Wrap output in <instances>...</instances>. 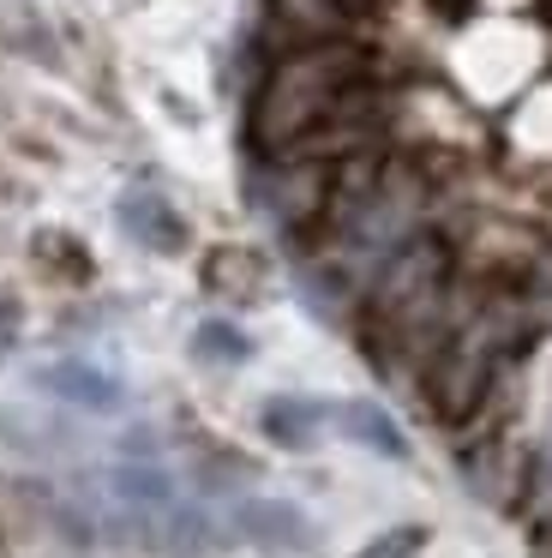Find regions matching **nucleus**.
<instances>
[{
    "instance_id": "13",
    "label": "nucleus",
    "mask_w": 552,
    "mask_h": 558,
    "mask_svg": "<svg viewBox=\"0 0 552 558\" xmlns=\"http://www.w3.org/2000/svg\"><path fill=\"white\" fill-rule=\"evenodd\" d=\"M427 7H439V19H463L468 0H427Z\"/></svg>"
},
{
    "instance_id": "4",
    "label": "nucleus",
    "mask_w": 552,
    "mask_h": 558,
    "mask_svg": "<svg viewBox=\"0 0 552 558\" xmlns=\"http://www.w3.org/2000/svg\"><path fill=\"white\" fill-rule=\"evenodd\" d=\"M235 522L247 529V541L276 546V553H307L312 546V522L295 505H283V498H247L235 510Z\"/></svg>"
},
{
    "instance_id": "6",
    "label": "nucleus",
    "mask_w": 552,
    "mask_h": 558,
    "mask_svg": "<svg viewBox=\"0 0 552 558\" xmlns=\"http://www.w3.org/2000/svg\"><path fill=\"white\" fill-rule=\"evenodd\" d=\"M271 19L288 31L295 49H312V43H343V31H348V7H343V0H271Z\"/></svg>"
},
{
    "instance_id": "1",
    "label": "nucleus",
    "mask_w": 552,
    "mask_h": 558,
    "mask_svg": "<svg viewBox=\"0 0 552 558\" xmlns=\"http://www.w3.org/2000/svg\"><path fill=\"white\" fill-rule=\"evenodd\" d=\"M372 85V61L355 43H312V49H288L271 66V78L259 85L252 102V145L264 157H288L295 145H307L348 90Z\"/></svg>"
},
{
    "instance_id": "3",
    "label": "nucleus",
    "mask_w": 552,
    "mask_h": 558,
    "mask_svg": "<svg viewBox=\"0 0 552 558\" xmlns=\"http://www.w3.org/2000/svg\"><path fill=\"white\" fill-rule=\"evenodd\" d=\"M36 385H43L48 397L72 402V409H91V414H115L120 409V385L91 361H55V366L36 373Z\"/></svg>"
},
{
    "instance_id": "7",
    "label": "nucleus",
    "mask_w": 552,
    "mask_h": 558,
    "mask_svg": "<svg viewBox=\"0 0 552 558\" xmlns=\"http://www.w3.org/2000/svg\"><path fill=\"white\" fill-rule=\"evenodd\" d=\"M324 421H331V409H319V402H307V397H271V402H264V414H259L264 438L283 445V450H307L312 438H319Z\"/></svg>"
},
{
    "instance_id": "2",
    "label": "nucleus",
    "mask_w": 552,
    "mask_h": 558,
    "mask_svg": "<svg viewBox=\"0 0 552 558\" xmlns=\"http://www.w3.org/2000/svg\"><path fill=\"white\" fill-rule=\"evenodd\" d=\"M331 193H336V162L319 157H283L264 174V205L283 229H319L331 217Z\"/></svg>"
},
{
    "instance_id": "12",
    "label": "nucleus",
    "mask_w": 552,
    "mask_h": 558,
    "mask_svg": "<svg viewBox=\"0 0 552 558\" xmlns=\"http://www.w3.org/2000/svg\"><path fill=\"white\" fill-rule=\"evenodd\" d=\"M12 337H19V301H0V354L12 349Z\"/></svg>"
},
{
    "instance_id": "10",
    "label": "nucleus",
    "mask_w": 552,
    "mask_h": 558,
    "mask_svg": "<svg viewBox=\"0 0 552 558\" xmlns=\"http://www.w3.org/2000/svg\"><path fill=\"white\" fill-rule=\"evenodd\" d=\"M192 354H199L204 366H240L247 361V337H240L235 325H223V318H211V325L192 330Z\"/></svg>"
},
{
    "instance_id": "14",
    "label": "nucleus",
    "mask_w": 552,
    "mask_h": 558,
    "mask_svg": "<svg viewBox=\"0 0 552 558\" xmlns=\"http://www.w3.org/2000/svg\"><path fill=\"white\" fill-rule=\"evenodd\" d=\"M343 7H348V13H360V7H372V0H343Z\"/></svg>"
},
{
    "instance_id": "5",
    "label": "nucleus",
    "mask_w": 552,
    "mask_h": 558,
    "mask_svg": "<svg viewBox=\"0 0 552 558\" xmlns=\"http://www.w3.org/2000/svg\"><path fill=\"white\" fill-rule=\"evenodd\" d=\"M120 229H127L132 241H144L151 253H180V246H187V222L168 210L163 193H127L120 198Z\"/></svg>"
},
{
    "instance_id": "9",
    "label": "nucleus",
    "mask_w": 552,
    "mask_h": 558,
    "mask_svg": "<svg viewBox=\"0 0 552 558\" xmlns=\"http://www.w3.org/2000/svg\"><path fill=\"white\" fill-rule=\"evenodd\" d=\"M336 426H343L355 445L379 450V457H408L403 433H396V421L379 409V402H343V409H336Z\"/></svg>"
},
{
    "instance_id": "11",
    "label": "nucleus",
    "mask_w": 552,
    "mask_h": 558,
    "mask_svg": "<svg viewBox=\"0 0 552 558\" xmlns=\"http://www.w3.org/2000/svg\"><path fill=\"white\" fill-rule=\"evenodd\" d=\"M420 546H427V529H420V522H403V529H384L360 558H420Z\"/></svg>"
},
{
    "instance_id": "8",
    "label": "nucleus",
    "mask_w": 552,
    "mask_h": 558,
    "mask_svg": "<svg viewBox=\"0 0 552 558\" xmlns=\"http://www.w3.org/2000/svg\"><path fill=\"white\" fill-rule=\"evenodd\" d=\"M204 289L228 294V301H252L264 289V258L247 253V246H216L204 258Z\"/></svg>"
}]
</instances>
